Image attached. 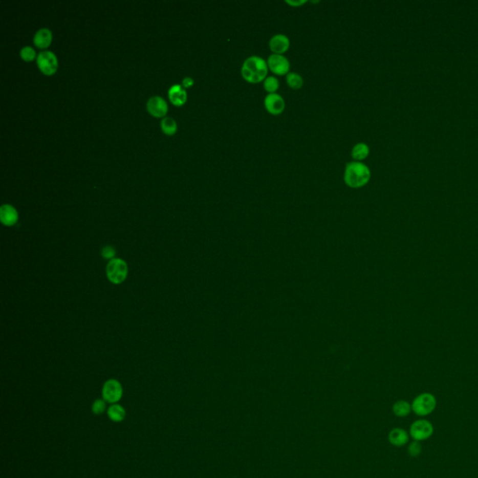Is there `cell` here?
<instances>
[{
  "label": "cell",
  "mask_w": 478,
  "mask_h": 478,
  "mask_svg": "<svg viewBox=\"0 0 478 478\" xmlns=\"http://www.w3.org/2000/svg\"><path fill=\"white\" fill-rule=\"evenodd\" d=\"M101 254L104 259L112 260V259H114V257L116 255V250L112 246H106L105 248H103Z\"/></svg>",
  "instance_id": "d4e9b609"
},
{
  "label": "cell",
  "mask_w": 478,
  "mask_h": 478,
  "mask_svg": "<svg viewBox=\"0 0 478 478\" xmlns=\"http://www.w3.org/2000/svg\"><path fill=\"white\" fill-rule=\"evenodd\" d=\"M193 80L190 78V77H187L184 80H182V85L185 88H188V87H191L192 84H193Z\"/></svg>",
  "instance_id": "4316f807"
},
{
  "label": "cell",
  "mask_w": 478,
  "mask_h": 478,
  "mask_svg": "<svg viewBox=\"0 0 478 478\" xmlns=\"http://www.w3.org/2000/svg\"><path fill=\"white\" fill-rule=\"evenodd\" d=\"M411 405L415 414L420 417H426L436 410L437 401L436 396L431 393H421L413 400Z\"/></svg>",
  "instance_id": "3957f363"
},
{
  "label": "cell",
  "mask_w": 478,
  "mask_h": 478,
  "mask_svg": "<svg viewBox=\"0 0 478 478\" xmlns=\"http://www.w3.org/2000/svg\"><path fill=\"white\" fill-rule=\"evenodd\" d=\"M106 403L105 400H101V399H98V400L95 401V403L93 404V406H92L93 413L95 415L103 414L106 411Z\"/></svg>",
  "instance_id": "cb8c5ba5"
},
{
  "label": "cell",
  "mask_w": 478,
  "mask_h": 478,
  "mask_svg": "<svg viewBox=\"0 0 478 478\" xmlns=\"http://www.w3.org/2000/svg\"><path fill=\"white\" fill-rule=\"evenodd\" d=\"M286 3L292 7H299V6L303 5L307 3V0H298V1H293V0H286Z\"/></svg>",
  "instance_id": "484cf974"
},
{
  "label": "cell",
  "mask_w": 478,
  "mask_h": 478,
  "mask_svg": "<svg viewBox=\"0 0 478 478\" xmlns=\"http://www.w3.org/2000/svg\"><path fill=\"white\" fill-rule=\"evenodd\" d=\"M20 54H21V58L24 59L25 61H27V62L33 61L34 59L36 58V55H37L35 50L32 47H29V46H26V47L21 49Z\"/></svg>",
  "instance_id": "603a6c76"
},
{
  "label": "cell",
  "mask_w": 478,
  "mask_h": 478,
  "mask_svg": "<svg viewBox=\"0 0 478 478\" xmlns=\"http://www.w3.org/2000/svg\"><path fill=\"white\" fill-rule=\"evenodd\" d=\"M411 411H412V405L407 401L400 400L393 404V414L399 418L407 417L411 413Z\"/></svg>",
  "instance_id": "2e32d148"
},
{
  "label": "cell",
  "mask_w": 478,
  "mask_h": 478,
  "mask_svg": "<svg viewBox=\"0 0 478 478\" xmlns=\"http://www.w3.org/2000/svg\"><path fill=\"white\" fill-rule=\"evenodd\" d=\"M267 71V62L257 55H252L246 59L241 68L242 77L250 83H258L266 80Z\"/></svg>",
  "instance_id": "6da1fadb"
},
{
  "label": "cell",
  "mask_w": 478,
  "mask_h": 478,
  "mask_svg": "<svg viewBox=\"0 0 478 478\" xmlns=\"http://www.w3.org/2000/svg\"><path fill=\"white\" fill-rule=\"evenodd\" d=\"M148 112L155 117L165 116L168 110L167 103L161 96H153L147 102Z\"/></svg>",
  "instance_id": "30bf717a"
},
{
  "label": "cell",
  "mask_w": 478,
  "mask_h": 478,
  "mask_svg": "<svg viewBox=\"0 0 478 478\" xmlns=\"http://www.w3.org/2000/svg\"><path fill=\"white\" fill-rule=\"evenodd\" d=\"M286 80H287L288 85L290 86L292 89H294V90L300 89L303 84L302 76L298 74V73H295V72L288 73Z\"/></svg>",
  "instance_id": "ffe728a7"
},
{
  "label": "cell",
  "mask_w": 478,
  "mask_h": 478,
  "mask_svg": "<svg viewBox=\"0 0 478 478\" xmlns=\"http://www.w3.org/2000/svg\"><path fill=\"white\" fill-rule=\"evenodd\" d=\"M125 416L126 412L120 404H113L107 409V417L113 422H121L125 419Z\"/></svg>",
  "instance_id": "e0dca14e"
},
{
  "label": "cell",
  "mask_w": 478,
  "mask_h": 478,
  "mask_svg": "<svg viewBox=\"0 0 478 478\" xmlns=\"http://www.w3.org/2000/svg\"><path fill=\"white\" fill-rule=\"evenodd\" d=\"M264 87L269 94H275L279 88V81L274 76L266 77V80H264Z\"/></svg>",
  "instance_id": "44dd1931"
},
{
  "label": "cell",
  "mask_w": 478,
  "mask_h": 478,
  "mask_svg": "<svg viewBox=\"0 0 478 478\" xmlns=\"http://www.w3.org/2000/svg\"><path fill=\"white\" fill-rule=\"evenodd\" d=\"M409 433L402 428H394L388 433V441L394 446H403L409 441Z\"/></svg>",
  "instance_id": "4fadbf2b"
},
{
  "label": "cell",
  "mask_w": 478,
  "mask_h": 478,
  "mask_svg": "<svg viewBox=\"0 0 478 478\" xmlns=\"http://www.w3.org/2000/svg\"><path fill=\"white\" fill-rule=\"evenodd\" d=\"M37 63L39 69L45 75H53L58 68V61L56 55L50 51L38 53Z\"/></svg>",
  "instance_id": "52a82bcc"
},
{
  "label": "cell",
  "mask_w": 478,
  "mask_h": 478,
  "mask_svg": "<svg viewBox=\"0 0 478 478\" xmlns=\"http://www.w3.org/2000/svg\"><path fill=\"white\" fill-rule=\"evenodd\" d=\"M19 215L15 207L11 205H3L0 208V220L6 226H12L16 224Z\"/></svg>",
  "instance_id": "7c38bea8"
},
{
  "label": "cell",
  "mask_w": 478,
  "mask_h": 478,
  "mask_svg": "<svg viewBox=\"0 0 478 478\" xmlns=\"http://www.w3.org/2000/svg\"><path fill=\"white\" fill-rule=\"evenodd\" d=\"M161 127L164 133L172 136L177 132V122L173 118L165 117L161 121Z\"/></svg>",
  "instance_id": "d6986e66"
},
{
  "label": "cell",
  "mask_w": 478,
  "mask_h": 478,
  "mask_svg": "<svg viewBox=\"0 0 478 478\" xmlns=\"http://www.w3.org/2000/svg\"><path fill=\"white\" fill-rule=\"evenodd\" d=\"M53 40V33L48 28H41L34 36V43L38 48H47Z\"/></svg>",
  "instance_id": "5bb4252c"
},
{
  "label": "cell",
  "mask_w": 478,
  "mask_h": 478,
  "mask_svg": "<svg viewBox=\"0 0 478 478\" xmlns=\"http://www.w3.org/2000/svg\"><path fill=\"white\" fill-rule=\"evenodd\" d=\"M434 428L431 422L427 420H418L410 426L409 436L414 441H424L433 434Z\"/></svg>",
  "instance_id": "5b68a950"
},
{
  "label": "cell",
  "mask_w": 478,
  "mask_h": 478,
  "mask_svg": "<svg viewBox=\"0 0 478 478\" xmlns=\"http://www.w3.org/2000/svg\"><path fill=\"white\" fill-rule=\"evenodd\" d=\"M267 66H268V69L276 75L288 74L290 67H291L289 59L286 56L282 54H276V53H273L268 57Z\"/></svg>",
  "instance_id": "ba28073f"
},
{
  "label": "cell",
  "mask_w": 478,
  "mask_h": 478,
  "mask_svg": "<svg viewBox=\"0 0 478 478\" xmlns=\"http://www.w3.org/2000/svg\"><path fill=\"white\" fill-rule=\"evenodd\" d=\"M369 153H370L369 146L363 142H360L353 147V149L351 150V155L354 159L361 161L366 158L369 155Z\"/></svg>",
  "instance_id": "ac0fdd59"
},
{
  "label": "cell",
  "mask_w": 478,
  "mask_h": 478,
  "mask_svg": "<svg viewBox=\"0 0 478 478\" xmlns=\"http://www.w3.org/2000/svg\"><path fill=\"white\" fill-rule=\"evenodd\" d=\"M371 171L365 164L361 162H351L345 165L344 181L351 188H361L370 181Z\"/></svg>",
  "instance_id": "7a4b0ae2"
},
{
  "label": "cell",
  "mask_w": 478,
  "mask_h": 478,
  "mask_svg": "<svg viewBox=\"0 0 478 478\" xmlns=\"http://www.w3.org/2000/svg\"><path fill=\"white\" fill-rule=\"evenodd\" d=\"M128 276L127 264L120 258L110 260L106 266V276L113 284H121Z\"/></svg>",
  "instance_id": "277c9868"
},
{
  "label": "cell",
  "mask_w": 478,
  "mask_h": 478,
  "mask_svg": "<svg viewBox=\"0 0 478 478\" xmlns=\"http://www.w3.org/2000/svg\"><path fill=\"white\" fill-rule=\"evenodd\" d=\"M266 111L273 115L281 114L285 108V101L278 94H268L265 98Z\"/></svg>",
  "instance_id": "9c48e42d"
},
{
  "label": "cell",
  "mask_w": 478,
  "mask_h": 478,
  "mask_svg": "<svg viewBox=\"0 0 478 478\" xmlns=\"http://www.w3.org/2000/svg\"><path fill=\"white\" fill-rule=\"evenodd\" d=\"M168 96H169L170 101L175 106H182L187 100L186 91L179 84H176L171 87L168 92Z\"/></svg>",
  "instance_id": "9a60e30c"
},
{
  "label": "cell",
  "mask_w": 478,
  "mask_h": 478,
  "mask_svg": "<svg viewBox=\"0 0 478 478\" xmlns=\"http://www.w3.org/2000/svg\"><path fill=\"white\" fill-rule=\"evenodd\" d=\"M270 50L276 54H282L290 48V39L286 35L276 34L269 40Z\"/></svg>",
  "instance_id": "8fae6325"
},
{
  "label": "cell",
  "mask_w": 478,
  "mask_h": 478,
  "mask_svg": "<svg viewBox=\"0 0 478 478\" xmlns=\"http://www.w3.org/2000/svg\"><path fill=\"white\" fill-rule=\"evenodd\" d=\"M122 385L116 379L107 380L102 388L103 400L110 404H116L122 397Z\"/></svg>",
  "instance_id": "8992f818"
},
{
  "label": "cell",
  "mask_w": 478,
  "mask_h": 478,
  "mask_svg": "<svg viewBox=\"0 0 478 478\" xmlns=\"http://www.w3.org/2000/svg\"><path fill=\"white\" fill-rule=\"evenodd\" d=\"M407 452H408L410 457L417 458L420 456V454L422 452V446H421L420 442H411L409 446H408Z\"/></svg>",
  "instance_id": "7402d4cb"
}]
</instances>
